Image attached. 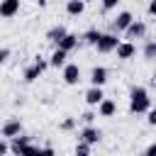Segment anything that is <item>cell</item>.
I'll use <instances>...</instances> for the list:
<instances>
[{"mask_svg": "<svg viewBox=\"0 0 156 156\" xmlns=\"http://www.w3.org/2000/svg\"><path fill=\"white\" fill-rule=\"evenodd\" d=\"M151 107H154V102L149 98V90L144 85H132L129 88V112L132 115H144Z\"/></svg>", "mask_w": 156, "mask_h": 156, "instance_id": "obj_1", "label": "cell"}, {"mask_svg": "<svg viewBox=\"0 0 156 156\" xmlns=\"http://www.w3.org/2000/svg\"><path fill=\"white\" fill-rule=\"evenodd\" d=\"M46 68H49V61H46L44 56H39V54H37V56H34V63H32V66H27V68L22 71V80H24V83H34V80L46 71Z\"/></svg>", "mask_w": 156, "mask_h": 156, "instance_id": "obj_2", "label": "cell"}, {"mask_svg": "<svg viewBox=\"0 0 156 156\" xmlns=\"http://www.w3.org/2000/svg\"><path fill=\"white\" fill-rule=\"evenodd\" d=\"M119 41H122V39H117V34H112V32H102L100 39H98V44H95V49H98L100 54H112L115 46H117Z\"/></svg>", "mask_w": 156, "mask_h": 156, "instance_id": "obj_3", "label": "cell"}, {"mask_svg": "<svg viewBox=\"0 0 156 156\" xmlns=\"http://www.w3.org/2000/svg\"><path fill=\"white\" fill-rule=\"evenodd\" d=\"M134 20V15L129 12V10H122V12H117V17L115 20H110V32L112 34H119V32H124L127 27H129V22Z\"/></svg>", "mask_w": 156, "mask_h": 156, "instance_id": "obj_4", "label": "cell"}, {"mask_svg": "<svg viewBox=\"0 0 156 156\" xmlns=\"http://www.w3.org/2000/svg\"><path fill=\"white\" fill-rule=\"evenodd\" d=\"M146 29H149V27H146V22H144V20H132V22H129V27L124 29V37H127L124 41L144 39V37H146Z\"/></svg>", "mask_w": 156, "mask_h": 156, "instance_id": "obj_5", "label": "cell"}, {"mask_svg": "<svg viewBox=\"0 0 156 156\" xmlns=\"http://www.w3.org/2000/svg\"><path fill=\"white\" fill-rule=\"evenodd\" d=\"M100 139H102V129H98L95 124H85V127L80 129V134H78V141H85V144H90V146L100 144Z\"/></svg>", "mask_w": 156, "mask_h": 156, "instance_id": "obj_6", "label": "cell"}, {"mask_svg": "<svg viewBox=\"0 0 156 156\" xmlns=\"http://www.w3.org/2000/svg\"><path fill=\"white\" fill-rule=\"evenodd\" d=\"M22 132V119L20 117H10L2 127H0V136L2 139H12V136H17Z\"/></svg>", "mask_w": 156, "mask_h": 156, "instance_id": "obj_7", "label": "cell"}, {"mask_svg": "<svg viewBox=\"0 0 156 156\" xmlns=\"http://www.w3.org/2000/svg\"><path fill=\"white\" fill-rule=\"evenodd\" d=\"M61 71H63L61 78H63L66 85H78L80 83V68H78V63H66Z\"/></svg>", "mask_w": 156, "mask_h": 156, "instance_id": "obj_8", "label": "cell"}, {"mask_svg": "<svg viewBox=\"0 0 156 156\" xmlns=\"http://www.w3.org/2000/svg\"><path fill=\"white\" fill-rule=\"evenodd\" d=\"M80 44V39H78V34H73V32H66L58 41H56V49H61V51H66V54H71L76 46Z\"/></svg>", "mask_w": 156, "mask_h": 156, "instance_id": "obj_9", "label": "cell"}, {"mask_svg": "<svg viewBox=\"0 0 156 156\" xmlns=\"http://www.w3.org/2000/svg\"><path fill=\"white\" fill-rule=\"evenodd\" d=\"M115 54H117L119 61H129V58L136 54V46H134V41H119V44L115 46Z\"/></svg>", "mask_w": 156, "mask_h": 156, "instance_id": "obj_10", "label": "cell"}, {"mask_svg": "<svg viewBox=\"0 0 156 156\" xmlns=\"http://www.w3.org/2000/svg\"><path fill=\"white\" fill-rule=\"evenodd\" d=\"M107 78H110V71L105 68V66H95L93 71H90V85H98V88H102L105 83H107Z\"/></svg>", "mask_w": 156, "mask_h": 156, "instance_id": "obj_11", "label": "cell"}, {"mask_svg": "<svg viewBox=\"0 0 156 156\" xmlns=\"http://www.w3.org/2000/svg\"><path fill=\"white\" fill-rule=\"evenodd\" d=\"M83 98H85V105H88V107H98V102L105 98V90H102V88H98V85H90V88L85 90V95H83Z\"/></svg>", "mask_w": 156, "mask_h": 156, "instance_id": "obj_12", "label": "cell"}, {"mask_svg": "<svg viewBox=\"0 0 156 156\" xmlns=\"http://www.w3.org/2000/svg\"><path fill=\"white\" fill-rule=\"evenodd\" d=\"M115 112H117V102L105 95V98L98 102V115H100V117H115Z\"/></svg>", "mask_w": 156, "mask_h": 156, "instance_id": "obj_13", "label": "cell"}, {"mask_svg": "<svg viewBox=\"0 0 156 156\" xmlns=\"http://www.w3.org/2000/svg\"><path fill=\"white\" fill-rule=\"evenodd\" d=\"M20 12V0H0V17L10 20Z\"/></svg>", "mask_w": 156, "mask_h": 156, "instance_id": "obj_14", "label": "cell"}, {"mask_svg": "<svg viewBox=\"0 0 156 156\" xmlns=\"http://www.w3.org/2000/svg\"><path fill=\"white\" fill-rule=\"evenodd\" d=\"M29 141H32V136H27V134H22V132H20V134H17V136H12L7 144H10V151L17 156V154H20V151H22V149L29 144Z\"/></svg>", "mask_w": 156, "mask_h": 156, "instance_id": "obj_15", "label": "cell"}, {"mask_svg": "<svg viewBox=\"0 0 156 156\" xmlns=\"http://www.w3.org/2000/svg\"><path fill=\"white\" fill-rule=\"evenodd\" d=\"M100 34H102V32H100L98 27H90V29H85V32H83V34H80L78 39H80V44L95 46V44H98V39H100Z\"/></svg>", "mask_w": 156, "mask_h": 156, "instance_id": "obj_16", "label": "cell"}, {"mask_svg": "<svg viewBox=\"0 0 156 156\" xmlns=\"http://www.w3.org/2000/svg\"><path fill=\"white\" fill-rule=\"evenodd\" d=\"M66 58H68V54H66V51H61V49H54V54H51L46 61H49V66H51V68H63V66L68 63Z\"/></svg>", "mask_w": 156, "mask_h": 156, "instance_id": "obj_17", "label": "cell"}, {"mask_svg": "<svg viewBox=\"0 0 156 156\" xmlns=\"http://www.w3.org/2000/svg\"><path fill=\"white\" fill-rule=\"evenodd\" d=\"M66 12L71 17H80L85 12V2L83 0H66Z\"/></svg>", "mask_w": 156, "mask_h": 156, "instance_id": "obj_18", "label": "cell"}, {"mask_svg": "<svg viewBox=\"0 0 156 156\" xmlns=\"http://www.w3.org/2000/svg\"><path fill=\"white\" fill-rule=\"evenodd\" d=\"M66 32H68V29H66V27H63V24H54V27H51V29H49V32H46V39H49V41H54V44H56V41H58V39H61V37H63V34H66Z\"/></svg>", "mask_w": 156, "mask_h": 156, "instance_id": "obj_19", "label": "cell"}, {"mask_svg": "<svg viewBox=\"0 0 156 156\" xmlns=\"http://www.w3.org/2000/svg\"><path fill=\"white\" fill-rule=\"evenodd\" d=\"M144 58H149V61L156 58V41H154V39H149V41L144 44Z\"/></svg>", "mask_w": 156, "mask_h": 156, "instance_id": "obj_20", "label": "cell"}, {"mask_svg": "<svg viewBox=\"0 0 156 156\" xmlns=\"http://www.w3.org/2000/svg\"><path fill=\"white\" fill-rule=\"evenodd\" d=\"M58 129H61V132H73V129H76V117H63V119L58 122Z\"/></svg>", "mask_w": 156, "mask_h": 156, "instance_id": "obj_21", "label": "cell"}, {"mask_svg": "<svg viewBox=\"0 0 156 156\" xmlns=\"http://www.w3.org/2000/svg\"><path fill=\"white\" fill-rule=\"evenodd\" d=\"M73 156H90V144H85V141H78V144H76V151H73Z\"/></svg>", "mask_w": 156, "mask_h": 156, "instance_id": "obj_22", "label": "cell"}, {"mask_svg": "<svg viewBox=\"0 0 156 156\" xmlns=\"http://www.w3.org/2000/svg\"><path fill=\"white\" fill-rule=\"evenodd\" d=\"M17 156H39V146L29 141V144H27V146H24V149H22V151L17 154Z\"/></svg>", "mask_w": 156, "mask_h": 156, "instance_id": "obj_23", "label": "cell"}, {"mask_svg": "<svg viewBox=\"0 0 156 156\" xmlns=\"http://www.w3.org/2000/svg\"><path fill=\"white\" fill-rule=\"evenodd\" d=\"M95 117H98V112H93V110H85V112L80 115V119H83L85 124H95Z\"/></svg>", "mask_w": 156, "mask_h": 156, "instance_id": "obj_24", "label": "cell"}, {"mask_svg": "<svg viewBox=\"0 0 156 156\" xmlns=\"http://www.w3.org/2000/svg\"><path fill=\"white\" fill-rule=\"evenodd\" d=\"M100 2H102V12H110V10H115L122 0H100Z\"/></svg>", "mask_w": 156, "mask_h": 156, "instance_id": "obj_25", "label": "cell"}, {"mask_svg": "<svg viewBox=\"0 0 156 156\" xmlns=\"http://www.w3.org/2000/svg\"><path fill=\"white\" fill-rule=\"evenodd\" d=\"M39 156H56L54 146H39Z\"/></svg>", "mask_w": 156, "mask_h": 156, "instance_id": "obj_26", "label": "cell"}, {"mask_svg": "<svg viewBox=\"0 0 156 156\" xmlns=\"http://www.w3.org/2000/svg\"><path fill=\"white\" fill-rule=\"evenodd\" d=\"M7 154H10V144L0 136V156H7Z\"/></svg>", "mask_w": 156, "mask_h": 156, "instance_id": "obj_27", "label": "cell"}, {"mask_svg": "<svg viewBox=\"0 0 156 156\" xmlns=\"http://www.w3.org/2000/svg\"><path fill=\"white\" fill-rule=\"evenodd\" d=\"M7 58H10V49H5V46H2V49H0V66H2Z\"/></svg>", "mask_w": 156, "mask_h": 156, "instance_id": "obj_28", "label": "cell"}, {"mask_svg": "<svg viewBox=\"0 0 156 156\" xmlns=\"http://www.w3.org/2000/svg\"><path fill=\"white\" fill-rule=\"evenodd\" d=\"M144 156H156V144L151 141L149 146H146V151H144Z\"/></svg>", "mask_w": 156, "mask_h": 156, "instance_id": "obj_29", "label": "cell"}, {"mask_svg": "<svg viewBox=\"0 0 156 156\" xmlns=\"http://www.w3.org/2000/svg\"><path fill=\"white\" fill-rule=\"evenodd\" d=\"M146 12H149L151 17L156 15V0H149V7H146Z\"/></svg>", "mask_w": 156, "mask_h": 156, "instance_id": "obj_30", "label": "cell"}, {"mask_svg": "<svg viewBox=\"0 0 156 156\" xmlns=\"http://www.w3.org/2000/svg\"><path fill=\"white\" fill-rule=\"evenodd\" d=\"M37 5L39 7H46V0H37Z\"/></svg>", "mask_w": 156, "mask_h": 156, "instance_id": "obj_31", "label": "cell"}, {"mask_svg": "<svg viewBox=\"0 0 156 156\" xmlns=\"http://www.w3.org/2000/svg\"><path fill=\"white\" fill-rule=\"evenodd\" d=\"M83 2H90V0H83Z\"/></svg>", "mask_w": 156, "mask_h": 156, "instance_id": "obj_32", "label": "cell"}]
</instances>
